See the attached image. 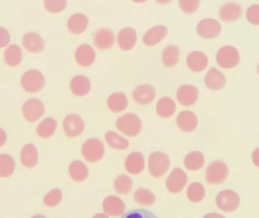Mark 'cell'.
I'll list each match as a JSON object with an SVG mask.
<instances>
[{
  "instance_id": "obj_1",
  "label": "cell",
  "mask_w": 259,
  "mask_h": 218,
  "mask_svg": "<svg viewBox=\"0 0 259 218\" xmlns=\"http://www.w3.org/2000/svg\"><path fill=\"white\" fill-rule=\"evenodd\" d=\"M46 84L44 74L36 69H29L25 71L20 79L22 89L28 93H35L40 91Z\"/></svg>"
},
{
  "instance_id": "obj_2",
  "label": "cell",
  "mask_w": 259,
  "mask_h": 218,
  "mask_svg": "<svg viewBox=\"0 0 259 218\" xmlns=\"http://www.w3.org/2000/svg\"><path fill=\"white\" fill-rule=\"evenodd\" d=\"M115 127L120 133L128 137H135L142 130V122L137 115L127 113L116 120Z\"/></svg>"
},
{
  "instance_id": "obj_3",
  "label": "cell",
  "mask_w": 259,
  "mask_h": 218,
  "mask_svg": "<svg viewBox=\"0 0 259 218\" xmlns=\"http://www.w3.org/2000/svg\"><path fill=\"white\" fill-rule=\"evenodd\" d=\"M170 166L168 155L161 151H155L150 154L148 161L149 172L154 177H160L166 173Z\"/></svg>"
},
{
  "instance_id": "obj_4",
  "label": "cell",
  "mask_w": 259,
  "mask_h": 218,
  "mask_svg": "<svg viewBox=\"0 0 259 218\" xmlns=\"http://www.w3.org/2000/svg\"><path fill=\"white\" fill-rule=\"evenodd\" d=\"M215 60L218 65L224 69H232L238 66L240 54L233 46H224L217 52Z\"/></svg>"
},
{
  "instance_id": "obj_5",
  "label": "cell",
  "mask_w": 259,
  "mask_h": 218,
  "mask_svg": "<svg viewBox=\"0 0 259 218\" xmlns=\"http://www.w3.org/2000/svg\"><path fill=\"white\" fill-rule=\"evenodd\" d=\"M229 174V168L223 160H214L205 169V180L211 185L224 183Z\"/></svg>"
},
{
  "instance_id": "obj_6",
  "label": "cell",
  "mask_w": 259,
  "mask_h": 218,
  "mask_svg": "<svg viewBox=\"0 0 259 218\" xmlns=\"http://www.w3.org/2000/svg\"><path fill=\"white\" fill-rule=\"evenodd\" d=\"M81 153L87 161L97 162L104 155L103 143L97 138H89L83 143Z\"/></svg>"
},
{
  "instance_id": "obj_7",
  "label": "cell",
  "mask_w": 259,
  "mask_h": 218,
  "mask_svg": "<svg viewBox=\"0 0 259 218\" xmlns=\"http://www.w3.org/2000/svg\"><path fill=\"white\" fill-rule=\"evenodd\" d=\"M215 204L224 212H234L240 205V197L233 190H224L217 195Z\"/></svg>"
},
{
  "instance_id": "obj_8",
  "label": "cell",
  "mask_w": 259,
  "mask_h": 218,
  "mask_svg": "<svg viewBox=\"0 0 259 218\" xmlns=\"http://www.w3.org/2000/svg\"><path fill=\"white\" fill-rule=\"evenodd\" d=\"M85 125L83 119L76 114H69L64 118L63 129L68 138H75L81 135L84 131Z\"/></svg>"
},
{
  "instance_id": "obj_9",
  "label": "cell",
  "mask_w": 259,
  "mask_h": 218,
  "mask_svg": "<svg viewBox=\"0 0 259 218\" xmlns=\"http://www.w3.org/2000/svg\"><path fill=\"white\" fill-rule=\"evenodd\" d=\"M21 112L27 122L33 123L45 114V105L37 98H29L23 103Z\"/></svg>"
},
{
  "instance_id": "obj_10",
  "label": "cell",
  "mask_w": 259,
  "mask_h": 218,
  "mask_svg": "<svg viewBox=\"0 0 259 218\" xmlns=\"http://www.w3.org/2000/svg\"><path fill=\"white\" fill-rule=\"evenodd\" d=\"M187 183V174L180 168H174L166 179V189L172 194H178L185 188Z\"/></svg>"
},
{
  "instance_id": "obj_11",
  "label": "cell",
  "mask_w": 259,
  "mask_h": 218,
  "mask_svg": "<svg viewBox=\"0 0 259 218\" xmlns=\"http://www.w3.org/2000/svg\"><path fill=\"white\" fill-rule=\"evenodd\" d=\"M222 31L220 22L212 18H204L200 20L196 26L197 34L202 39H214Z\"/></svg>"
},
{
  "instance_id": "obj_12",
  "label": "cell",
  "mask_w": 259,
  "mask_h": 218,
  "mask_svg": "<svg viewBox=\"0 0 259 218\" xmlns=\"http://www.w3.org/2000/svg\"><path fill=\"white\" fill-rule=\"evenodd\" d=\"M176 98L183 106L193 105L198 98V89L191 84H183L176 91Z\"/></svg>"
},
{
  "instance_id": "obj_13",
  "label": "cell",
  "mask_w": 259,
  "mask_h": 218,
  "mask_svg": "<svg viewBox=\"0 0 259 218\" xmlns=\"http://www.w3.org/2000/svg\"><path fill=\"white\" fill-rule=\"evenodd\" d=\"M156 96V89L151 84H140L133 91L134 100L141 104L146 105L151 103Z\"/></svg>"
},
{
  "instance_id": "obj_14",
  "label": "cell",
  "mask_w": 259,
  "mask_h": 218,
  "mask_svg": "<svg viewBox=\"0 0 259 218\" xmlns=\"http://www.w3.org/2000/svg\"><path fill=\"white\" fill-rule=\"evenodd\" d=\"M94 46L102 51L108 50L113 46L114 33L109 27H102L96 30L93 37Z\"/></svg>"
},
{
  "instance_id": "obj_15",
  "label": "cell",
  "mask_w": 259,
  "mask_h": 218,
  "mask_svg": "<svg viewBox=\"0 0 259 218\" xmlns=\"http://www.w3.org/2000/svg\"><path fill=\"white\" fill-rule=\"evenodd\" d=\"M23 48L32 54L41 53L45 48V41L44 39L36 32L29 31L26 32L21 40Z\"/></svg>"
},
{
  "instance_id": "obj_16",
  "label": "cell",
  "mask_w": 259,
  "mask_h": 218,
  "mask_svg": "<svg viewBox=\"0 0 259 218\" xmlns=\"http://www.w3.org/2000/svg\"><path fill=\"white\" fill-rule=\"evenodd\" d=\"M102 208L106 215L116 217L124 213L125 205L123 201L117 196H107L103 200Z\"/></svg>"
},
{
  "instance_id": "obj_17",
  "label": "cell",
  "mask_w": 259,
  "mask_h": 218,
  "mask_svg": "<svg viewBox=\"0 0 259 218\" xmlns=\"http://www.w3.org/2000/svg\"><path fill=\"white\" fill-rule=\"evenodd\" d=\"M204 84L208 89L218 91L225 87L226 77L219 69L212 67L204 76Z\"/></svg>"
},
{
  "instance_id": "obj_18",
  "label": "cell",
  "mask_w": 259,
  "mask_h": 218,
  "mask_svg": "<svg viewBox=\"0 0 259 218\" xmlns=\"http://www.w3.org/2000/svg\"><path fill=\"white\" fill-rule=\"evenodd\" d=\"M75 61L81 67H88L95 60V51L88 44H82L75 50Z\"/></svg>"
},
{
  "instance_id": "obj_19",
  "label": "cell",
  "mask_w": 259,
  "mask_h": 218,
  "mask_svg": "<svg viewBox=\"0 0 259 218\" xmlns=\"http://www.w3.org/2000/svg\"><path fill=\"white\" fill-rule=\"evenodd\" d=\"M176 124L181 131L189 133L197 127L198 119L191 111H181L176 118Z\"/></svg>"
},
{
  "instance_id": "obj_20",
  "label": "cell",
  "mask_w": 259,
  "mask_h": 218,
  "mask_svg": "<svg viewBox=\"0 0 259 218\" xmlns=\"http://www.w3.org/2000/svg\"><path fill=\"white\" fill-rule=\"evenodd\" d=\"M242 7L236 2H227L225 3L219 11V16L221 20L225 22H233L239 19L242 15Z\"/></svg>"
},
{
  "instance_id": "obj_21",
  "label": "cell",
  "mask_w": 259,
  "mask_h": 218,
  "mask_svg": "<svg viewBox=\"0 0 259 218\" xmlns=\"http://www.w3.org/2000/svg\"><path fill=\"white\" fill-rule=\"evenodd\" d=\"M208 64V59L206 55L200 51L190 52L186 57V65L192 72L203 71Z\"/></svg>"
},
{
  "instance_id": "obj_22",
  "label": "cell",
  "mask_w": 259,
  "mask_h": 218,
  "mask_svg": "<svg viewBox=\"0 0 259 218\" xmlns=\"http://www.w3.org/2000/svg\"><path fill=\"white\" fill-rule=\"evenodd\" d=\"M89 24L88 17L80 12L72 14L67 21V28L73 34H81Z\"/></svg>"
},
{
  "instance_id": "obj_23",
  "label": "cell",
  "mask_w": 259,
  "mask_h": 218,
  "mask_svg": "<svg viewBox=\"0 0 259 218\" xmlns=\"http://www.w3.org/2000/svg\"><path fill=\"white\" fill-rule=\"evenodd\" d=\"M168 33V28L164 25H155L148 29L144 37H143V43L148 47H153L160 43Z\"/></svg>"
},
{
  "instance_id": "obj_24",
  "label": "cell",
  "mask_w": 259,
  "mask_h": 218,
  "mask_svg": "<svg viewBox=\"0 0 259 218\" xmlns=\"http://www.w3.org/2000/svg\"><path fill=\"white\" fill-rule=\"evenodd\" d=\"M137 43V32L133 27H123L117 34V44L122 51L132 50Z\"/></svg>"
},
{
  "instance_id": "obj_25",
  "label": "cell",
  "mask_w": 259,
  "mask_h": 218,
  "mask_svg": "<svg viewBox=\"0 0 259 218\" xmlns=\"http://www.w3.org/2000/svg\"><path fill=\"white\" fill-rule=\"evenodd\" d=\"M124 167L128 173L139 174L145 168L144 155L140 152H132L124 161Z\"/></svg>"
},
{
  "instance_id": "obj_26",
  "label": "cell",
  "mask_w": 259,
  "mask_h": 218,
  "mask_svg": "<svg viewBox=\"0 0 259 218\" xmlns=\"http://www.w3.org/2000/svg\"><path fill=\"white\" fill-rule=\"evenodd\" d=\"M71 92L76 96H84L89 93L91 89V83L88 77L84 75H77L71 79L70 82Z\"/></svg>"
},
{
  "instance_id": "obj_27",
  "label": "cell",
  "mask_w": 259,
  "mask_h": 218,
  "mask_svg": "<svg viewBox=\"0 0 259 218\" xmlns=\"http://www.w3.org/2000/svg\"><path fill=\"white\" fill-rule=\"evenodd\" d=\"M20 161L23 166L31 168L35 166L38 162V152L36 147L31 144H25L20 151Z\"/></svg>"
},
{
  "instance_id": "obj_28",
  "label": "cell",
  "mask_w": 259,
  "mask_h": 218,
  "mask_svg": "<svg viewBox=\"0 0 259 218\" xmlns=\"http://www.w3.org/2000/svg\"><path fill=\"white\" fill-rule=\"evenodd\" d=\"M180 59V50L175 45H168L164 48L161 56L162 63L165 67L172 68L177 65Z\"/></svg>"
},
{
  "instance_id": "obj_29",
  "label": "cell",
  "mask_w": 259,
  "mask_h": 218,
  "mask_svg": "<svg viewBox=\"0 0 259 218\" xmlns=\"http://www.w3.org/2000/svg\"><path fill=\"white\" fill-rule=\"evenodd\" d=\"M127 98L126 95L121 92H113L107 98V106L113 113H120L127 106Z\"/></svg>"
},
{
  "instance_id": "obj_30",
  "label": "cell",
  "mask_w": 259,
  "mask_h": 218,
  "mask_svg": "<svg viewBox=\"0 0 259 218\" xmlns=\"http://www.w3.org/2000/svg\"><path fill=\"white\" fill-rule=\"evenodd\" d=\"M175 111H176V104L174 100L168 96L161 97L156 104V112L158 116L164 119L172 117Z\"/></svg>"
},
{
  "instance_id": "obj_31",
  "label": "cell",
  "mask_w": 259,
  "mask_h": 218,
  "mask_svg": "<svg viewBox=\"0 0 259 218\" xmlns=\"http://www.w3.org/2000/svg\"><path fill=\"white\" fill-rule=\"evenodd\" d=\"M4 62L9 67H16L22 60V51L18 45L12 44L7 46L4 51Z\"/></svg>"
},
{
  "instance_id": "obj_32",
  "label": "cell",
  "mask_w": 259,
  "mask_h": 218,
  "mask_svg": "<svg viewBox=\"0 0 259 218\" xmlns=\"http://www.w3.org/2000/svg\"><path fill=\"white\" fill-rule=\"evenodd\" d=\"M68 172L70 177L75 181H83L87 178L89 171L87 166L81 160H74L69 164Z\"/></svg>"
},
{
  "instance_id": "obj_33",
  "label": "cell",
  "mask_w": 259,
  "mask_h": 218,
  "mask_svg": "<svg viewBox=\"0 0 259 218\" xmlns=\"http://www.w3.org/2000/svg\"><path fill=\"white\" fill-rule=\"evenodd\" d=\"M204 165V156L200 151H191L184 157V166L190 170L195 171Z\"/></svg>"
},
{
  "instance_id": "obj_34",
  "label": "cell",
  "mask_w": 259,
  "mask_h": 218,
  "mask_svg": "<svg viewBox=\"0 0 259 218\" xmlns=\"http://www.w3.org/2000/svg\"><path fill=\"white\" fill-rule=\"evenodd\" d=\"M57 129V122L54 118L48 117L44 119L36 127V134L40 138H50L54 135Z\"/></svg>"
},
{
  "instance_id": "obj_35",
  "label": "cell",
  "mask_w": 259,
  "mask_h": 218,
  "mask_svg": "<svg viewBox=\"0 0 259 218\" xmlns=\"http://www.w3.org/2000/svg\"><path fill=\"white\" fill-rule=\"evenodd\" d=\"M104 139L108 146H110L113 149L116 150H123L128 147V140L124 137L118 135L114 131H108L106 132Z\"/></svg>"
},
{
  "instance_id": "obj_36",
  "label": "cell",
  "mask_w": 259,
  "mask_h": 218,
  "mask_svg": "<svg viewBox=\"0 0 259 218\" xmlns=\"http://www.w3.org/2000/svg\"><path fill=\"white\" fill-rule=\"evenodd\" d=\"M134 200L139 205L152 206L156 202V197L150 190L139 188L134 193Z\"/></svg>"
},
{
  "instance_id": "obj_37",
  "label": "cell",
  "mask_w": 259,
  "mask_h": 218,
  "mask_svg": "<svg viewBox=\"0 0 259 218\" xmlns=\"http://www.w3.org/2000/svg\"><path fill=\"white\" fill-rule=\"evenodd\" d=\"M186 196H187V199L192 203L201 202L205 197V191L203 186L197 181L191 183L187 188Z\"/></svg>"
},
{
  "instance_id": "obj_38",
  "label": "cell",
  "mask_w": 259,
  "mask_h": 218,
  "mask_svg": "<svg viewBox=\"0 0 259 218\" xmlns=\"http://www.w3.org/2000/svg\"><path fill=\"white\" fill-rule=\"evenodd\" d=\"M15 169V161L9 154H0V177L10 176Z\"/></svg>"
},
{
  "instance_id": "obj_39",
  "label": "cell",
  "mask_w": 259,
  "mask_h": 218,
  "mask_svg": "<svg viewBox=\"0 0 259 218\" xmlns=\"http://www.w3.org/2000/svg\"><path fill=\"white\" fill-rule=\"evenodd\" d=\"M114 190L120 195H126L132 191L133 188V180L126 174H119L115 177L114 183Z\"/></svg>"
},
{
  "instance_id": "obj_40",
  "label": "cell",
  "mask_w": 259,
  "mask_h": 218,
  "mask_svg": "<svg viewBox=\"0 0 259 218\" xmlns=\"http://www.w3.org/2000/svg\"><path fill=\"white\" fill-rule=\"evenodd\" d=\"M62 201V192L60 189H53L44 197V204L48 207H56Z\"/></svg>"
},
{
  "instance_id": "obj_41",
  "label": "cell",
  "mask_w": 259,
  "mask_h": 218,
  "mask_svg": "<svg viewBox=\"0 0 259 218\" xmlns=\"http://www.w3.org/2000/svg\"><path fill=\"white\" fill-rule=\"evenodd\" d=\"M179 8L185 14H193L200 5V0H178Z\"/></svg>"
},
{
  "instance_id": "obj_42",
  "label": "cell",
  "mask_w": 259,
  "mask_h": 218,
  "mask_svg": "<svg viewBox=\"0 0 259 218\" xmlns=\"http://www.w3.org/2000/svg\"><path fill=\"white\" fill-rule=\"evenodd\" d=\"M45 8L52 13H59L67 7V0H44Z\"/></svg>"
},
{
  "instance_id": "obj_43",
  "label": "cell",
  "mask_w": 259,
  "mask_h": 218,
  "mask_svg": "<svg viewBox=\"0 0 259 218\" xmlns=\"http://www.w3.org/2000/svg\"><path fill=\"white\" fill-rule=\"evenodd\" d=\"M120 218H158L154 213L146 209H134L122 214Z\"/></svg>"
},
{
  "instance_id": "obj_44",
  "label": "cell",
  "mask_w": 259,
  "mask_h": 218,
  "mask_svg": "<svg viewBox=\"0 0 259 218\" xmlns=\"http://www.w3.org/2000/svg\"><path fill=\"white\" fill-rule=\"evenodd\" d=\"M247 20L254 25H259V4H252L246 11Z\"/></svg>"
},
{
  "instance_id": "obj_45",
  "label": "cell",
  "mask_w": 259,
  "mask_h": 218,
  "mask_svg": "<svg viewBox=\"0 0 259 218\" xmlns=\"http://www.w3.org/2000/svg\"><path fill=\"white\" fill-rule=\"evenodd\" d=\"M10 43V34L5 27L0 26V49L7 47Z\"/></svg>"
},
{
  "instance_id": "obj_46",
  "label": "cell",
  "mask_w": 259,
  "mask_h": 218,
  "mask_svg": "<svg viewBox=\"0 0 259 218\" xmlns=\"http://www.w3.org/2000/svg\"><path fill=\"white\" fill-rule=\"evenodd\" d=\"M252 161L255 166L259 168V147L256 148L252 153Z\"/></svg>"
},
{
  "instance_id": "obj_47",
  "label": "cell",
  "mask_w": 259,
  "mask_h": 218,
  "mask_svg": "<svg viewBox=\"0 0 259 218\" xmlns=\"http://www.w3.org/2000/svg\"><path fill=\"white\" fill-rule=\"evenodd\" d=\"M6 140H7L6 132L2 128H0V147H2L5 144Z\"/></svg>"
},
{
  "instance_id": "obj_48",
  "label": "cell",
  "mask_w": 259,
  "mask_h": 218,
  "mask_svg": "<svg viewBox=\"0 0 259 218\" xmlns=\"http://www.w3.org/2000/svg\"><path fill=\"white\" fill-rule=\"evenodd\" d=\"M202 218H226L224 215L222 214H219V213H215V212H211V213H208L206 215H204Z\"/></svg>"
},
{
  "instance_id": "obj_49",
  "label": "cell",
  "mask_w": 259,
  "mask_h": 218,
  "mask_svg": "<svg viewBox=\"0 0 259 218\" xmlns=\"http://www.w3.org/2000/svg\"><path fill=\"white\" fill-rule=\"evenodd\" d=\"M92 218H108V215H106L105 213H97Z\"/></svg>"
},
{
  "instance_id": "obj_50",
  "label": "cell",
  "mask_w": 259,
  "mask_h": 218,
  "mask_svg": "<svg viewBox=\"0 0 259 218\" xmlns=\"http://www.w3.org/2000/svg\"><path fill=\"white\" fill-rule=\"evenodd\" d=\"M157 3L161 4V5H165V4H168L170 3L172 0H155Z\"/></svg>"
},
{
  "instance_id": "obj_51",
  "label": "cell",
  "mask_w": 259,
  "mask_h": 218,
  "mask_svg": "<svg viewBox=\"0 0 259 218\" xmlns=\"http://www.w3.org/2000/svg\"><path fill=\"white\" fill-rule=\"evenodd\" d=\"M31 218H47L45 215H41V214H36L34 216H32Z\"/></svg>"
},
{
  "instance_id": "obj_52",
  "label": "cell",
  "mask_w": 259,
  "mask_h": 218,
  "mask_svg": "<svg viewBox=\"0 0 259 218\" xmlns=\"http://www.w3.org/2000/svg\"><path fill=\"white\" fill-rule=\"evenodd\" d=\"M132 1L135 3H143V2H146L147 0H132Z\"/></svg>"
},
{
  "instance_id": "obj_53",
  "label": "cell",
  "mask_w": 259,
  "mask_h": 218,
  "mask_svg": "<svg viewBox=\"0 0 259 218\" xmlns=\"http://www.w3.org/2000/svg\"><path fill=\"white\" fill-rule=\"evenodd\" d=\"M257 72H258V74H259V64H258V66H257Z\"/></svg>"
}]
</instances>
